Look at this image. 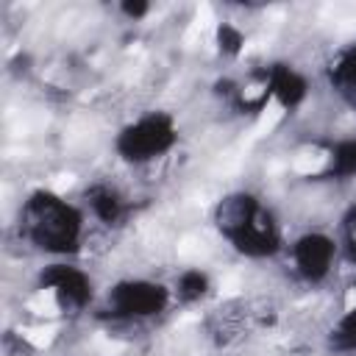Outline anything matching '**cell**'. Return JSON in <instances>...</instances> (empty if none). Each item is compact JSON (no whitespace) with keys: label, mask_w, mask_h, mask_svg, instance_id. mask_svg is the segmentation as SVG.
Listing matches in <instances>:
<instances>
[{"label":"cell","mask_w":356,"mask_h":356,"mask_svg":"<svg viewBox=\"0 0 356 356\" xmlns=\"http://www.w3.org/2000/svg\"><path fill=\"white\" fill-rule=\"evenodd\" d=\"M22 234L47 253H75L83 236V214L56 192L39 189L22 203Z\"/></svg>","instance_id":"cell-1"},{"label":"cell","mask_w":356,"mask_h":356,"mask_svg":"<svg viewBox=\"0 0 356 356\" xmlns=\"http://www.w3.org/2000/svg\"><path fill=\"white\" fill-rule=\"evenodd\" d=\"M220 234L245 256L264 259L281 248V234L273 214L248 192L228 195L214 211Z\"/></svg>","instance_id":"cell-2"},{"label":"cell","mask_w":356,"mask_h":356,"mask_svg":"<svg viewBox=\"0 0 356 356\" xmlns=\"http://www.w3.org/2000/svg\"><path fill=\"white\" fill-rule=\"evenodd\" d=\"M178 139V131H175V122L170 114L164 111H153V114H145L139 117L136 122L125 125L120 134H117V153L125 159V161H153L159 156H164Z\"/></svg>","instance_id":"cell-3"},{"label":"cell","mask_w":356,"mask_h":356,"mask_svg":"<svg viewBox=\"0 0 356 356\" xmlns=\"http://www.w3.org/2000/svg\"><path fill=\"white\" fill-rule=\"evenodd\" d=\"M167 303H170V289L156 281H145V278L120 281L108 292V312L111 317H120V320L161 314Z\"/></svg>","instance_id":"cell-4"},{"label":"cell","mask_w":356,"mask_h":356,"mask_svg":"<svg viewBox=\"0 0 356 356\" xmlns=\"http://www.w3.org/2000/svg\"><path fill=\"white\" fill-rule=\"evenodd\" d=\"M39 284L44 289H50L58 300L61 309L78 312L92 300V281L83 270L70 267V264H50L42 270Z\"/></svg>","instance_id":"cell-5"},{"label":"cell","mask_w":356,"mask_h":356,"mask_svg":"<svg viewBox=\"0 0 356 356\" xmlns=\"http://www.w3.org/2000/svg\"><path fill=\"white\" fill-rule=\"evenodd\" d=\"M334 256H337V245L331 236L320 234V231H312V234H303L295 239L292 245V261H295V270L317 284L323 281L328 273H331V264H334Z\"/></svg>","instance_id":"cell-6"},{"label":"cell","mask_w":356,"mask_h":356,"mask_svg":"<svg viewBox=\"0 0 356 356\" xmlns=\"http://www.w3.org/2000/svg\"><path fill=\"white\" fill-rule=\"evenodd\" d=\"M264 78H267V92L284 108H295V106H300L306 100L309 86H306V78L298 70H292L286 64H273Z\"/></svg>","instance_id":"cell-7"},{"label":"cell","mask_w":356,"mask_h":356,"mask_svg":"<svg viewBox=\"0 0 356 356\" xmlns=\"http://www.w3.org/2000/svg\"><path fill=\"white\" fill-rule=\"evenodd\" d=\"M86 200H89L95 217L103 220V222H108V225L117 222L120 214H122V200H120V195L111 186H103V184L100 186H92L86 192Z\"/></svg>","instance_id":"cell-8"},{"label":"cell","mask_w":356,"mask_h":356,"mask_svg":"<svg viewBox=\"0 0 356 356\" xmlns=\"http://www.w3.org/2000/svg\"><path fill=\"white\" fill-rule=\"evenodd\" d=\"M328 172L337 178H353L356 175V139H342L331 147Z\"/></svg>","instance_id":"cell-9"},{"label":"cell","mask_w":356,"mask_h":356,"mask_svg":"<svg viewBox=\"0 0 356 356\" xmlns=\"http://www.w3.org/2000/svg\"><path fill=\"white\" fill-rule=\"evenodd\" d=\"M209 289V278L200 270H184L175 281V292L181 300H200Z\"/></svg>","instance_id":"cell-10"},{"label":"cell","mask_w":356,"mask_h":356,"mask_svg":"<svg viewBox=\"0 0 356 356\" xmlns=\"http://www.w3.org/2000/svg\"><path fill=\"white\" fill-rule=\"evenodd\" d=\"M331 345L337 350H356V309L345 312L331 331Z\"/></svg>","instance_id":"cell-11"},{"label":"cell","mask_w":356,"mask_h":356,"mask_svg":"<svg viewBox=\"0 0 356 356\" xmlns=\"http://www.w3.org/2000/svg\"><path fill=\"white\" fill-rule=\"evenodd\" d=\"M334 78H337L339 86L356 92V44H350V47L339 56V61H337V67H334Z\"/></svg>","instance_id":"cell-12"},{"label":"cell","mask_w":356,"mask_h":356,"mask_svg":"<svg viewBox=\"0 0 356 356\" xmlns=\"http://www.w3.org/2000/svg\"><path fill=\"white\" fill-rule=\"evenodd\" d=\"M242 33H239V28H234L231 22H222L220 28H217V44H220V50L222 53H228V56H236L239 50H242Z\"/></svg>","instance_id":"cell-13"},{"label":"cell","mask_w":356,"mask_h":356,"mask_svg":"<svg viewBox=\"0 0 356 356\" xmlns=\"http://www.w3.org/2000/svg\"><path fill=\"white\" fill-rule=\"evenodd\" d=\"M345 245H348V256L356 261V206L345 214Z\"/></svg>","instance_id":"cell-14"},{"label":"cell","mask_w":356,"mask_h":356,"mask_svg":"<svg viewBox=\"0 0 356 356\" xmlns=\"http://www.w3.org/2000/svg\"><path fill=\"white\" fill-rule=\"evenodd\" d=\"M120 8H122V14H128L131 19H139V17H145V14L150 11V6H147V3H142V0H136V3L125 0V3L120 6Z\"/></svg>","instance_id":"cell-15"}]
</instances>
